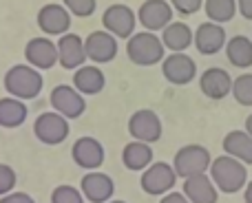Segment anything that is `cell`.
<instances>
[{
	"instance_id": "1",
	"label": "cell",
	"mask_w": 252,
	"mask_h": 203,
	"mask_svg": "<svg viewBox=\"0 0 252 203\" xmlns=\"http://www.w3.org/2000/svg\"><path fill=\"white\" fill-rule=\"evenodd\" d=\"M4 91L18 100H35L42 93V75L31 64H13L4 73Z\"/></svg>"
},
{
	"instance_id": "2",
	"label": "cell",
	"mask_w": 252,
	"mask_h": 203,
	"mask_svg": "<svg viewBox=\"0 0 252 203\" xmlns=\"http://www.w3.org/2000/svg\"><path fill=\"white\" fill-rule=\"evenodd\" d=\"M126 56L137 66H153V64L164 62L166 44L153 31H137L126 42Z\"/></svg>"
},
{
	"instance_id": "3",
	"label": "cell",
	"mask_w": 252,
	"mask_h": 203,
	"mask_svg": "<svg viewBox=\"0 0 252 203\" xmlns=\"http://www.w3.org/2000/svg\"><path fill=\"white\" fill-rule=\"evenodd\" d=\"M208 174L213 177L219 192H226V195H235V192L244 190L246 181H248L246 164L230 155H221V157H217V159H213V166H210Z\"/></svg>"
},
{
	"instance_id": "4",
	"label": "cell",
	"mask_w": 252,
	"mask_h": 203,
	"mask_svg": "<svg viewBox=\"0 0 252 203\" xmlns=\"http://www.w3.org/2000/svg\"><path fill=\"white\" fill-rule=\"evenodd\" d=\"M173 166L177 177L188 179V177H195V174L208 173L210 166H213V157H210L208 148L199 146V144H188V146L179 148L175 152Z\"/></svg>"
},
{
	"instance_id": "5",
	"label": "cell",
	"mask_w": 252,
	"mask_h": 203,
	"mask_svg": "<svg viewBox=\"0 0 252 203\" xmlns=\"http://www.w3.org/2000/svg\"><path fill=\"white\" fill-rule=\"evenodd\" d=\"M177 181V173H175V166L166 164V161H157V164L148 166L142 173L139 179V186L146 195L151 197H159V195H168L175 188Z\"/></svg>"
},
{
	"instance_id": "6",
	"label": "cell",
	"mask_w": 252,
	"mask_h": 203,
	"mask_svg": "<svg viewBox=\"0 0 252 203\" xmlns=\"http://www.w3.org/2000/svg\"><path fill=\"white\" fill-rule=\"evenodd\" d=\"M33 135L47 146H58L69 137V119L64 115H60L58 111L40 113L35 117Z\"/></svg>"
},
{
	"instance_id": "7",
	"label": "cell",
	"mask_w": 252,
	"mask_h": 203,
	"mask_svg": "<svg viewBox=\"0 0 252 203\" xmlns=\"http://www.w3.org/2000/svg\"><path fill=\"white\" fill-rule=\"evenodd\" d=\"M102 25L106 31L115 35V38H130L135 33V25H137V13L128 7V4L115 2L109 4L102 13Z\"/></svg>"
},
{
	"instance_id": "8",
	"label": "cell",
	"mask_w": 252,
	"mask_h": 203,
	"mask_svg": "<svg viewBox=\"0 0 252 203\" xmlns=\"http://www.w3.org/2000/svg\"><path fill=\"white\" fill-rule=\"evenodd\" d=\"M49 102H51L53 111L64 115L66 119H78V117L87 111L84 95L75 87H69V84H58V87H53L51 95H49Z\"/></svg>"
},
{
	"instance_id": "9",
	"label": "cell",
	"mask_w": 252,
	"mask_h": 203,
	"mask_svg": "<svg viewBox=\"0 0 252 203\" xmlns=\"http://www.w3.org/2000/svg\"><path fill=\"white\" fill-rule=\"evenodd\" d=\"M128 133L133 139L137 142H146V144H155L161 139V119L155 111L151 108H142L135 111L128 119Z\"/></svg>"
},
{
	"instance_id": "10",
	"label": "cell",
	"mask_w": 252,
	"mask_h": 203,
	"mask_svg": "<svg viewBox=\"0 0 252 203\" xmlns=\"http://www.w3.org/2000/svg\"><path fill=\"white\" fill-rule=\"evenodd\" d=\"M161 73L175 87H186V84H190L195 80L197 64L186 53H170L161 62Z\"/></svg>"
},
{
	"instance_id": "11",
	"label": "cell",
	"mask_w": 252,
	"mask_h": 203,
	"mask_svg": "<svg viewBox=\"0 0 252 203\" xmlns=\"http://www.w3.org/2000/svg\"><path fill=\"white\" fill-rule=\"evenodd\" d=\"M173 4L166 0H144L139 4L137 20L146 31H164L173 22Z\"/></svg>"
},
{
	"instance_id": "12",
	"label": "cell",
	"mask_w": 252,
	"mask_h": 203,
	"mask_svg": "<svg viewBox=\"0 0 252 203\" xmlns=\"http://www.w3.org/2000/svg\"><path fill=\"white\" fill-rule=\"evenodd\" d=\"M27 64L35 66V69H51L56 62H60V53H58V42H53L47 35L40 38H31L25 47Z\"/></svg>"
},
{
	"instance_id": "13",
	"label": "cell",
	"mask_w": 252,
	"mask_h": 203,
	"mask_svg": "<svg viewBox=\"0 0 252 203\" xmlns=\"http://www.w3.org/2000/svg\"><path fill=\"white\" fill-rule=\"evenodd\" d=\"M38 27L47 35H64L71 29V11L64 4L49 2L40 7L38 11Z\"/></svg>"
},
{
	"instance_id": "14",
	"label": "cell",
	"mask_w": 252,
	"mask_h": 203,
	"mask_svg": "<svg viewBox=\"0 0 252 203\" xmlns=\"http://www.w3.org/2000/svg\"><path fill=\"white\" fill-rule=\"evenodd\" d=\"M84 44H87V56L91 62H97V64H106L111 62L115 56H118V38H115L111 31H91V33L84 38Z\"/></svg>"
},
{
	"instance_id": "15",
	"label": "cell",
	"mask_w": 252,
	"mask_h": 203,
	"mask_svg": "<svg viewBox=\"0 0 252 203\" xmlns=\"http://www.w3.org/2000/svg\"><path fill=\"white\" fill-rule=\"evenodd\" d=\"M228 40H226V29H223L219 22L206 20L197 27L195 31V47L199 53L204 56H215L221 49H226Z\"/></svg>"
},
{
	"instance_id": "16",
	"label": "cell",
	"mask_w": 252,
	"mask_h": 203,
	"mask_svg": "<svg viewBox=\"0 0 252 203\" xmlns=\"http://www.w3.org/2000/svg\"><path fill=\"white\" fill-rule=\"evenodd\" d=\"M232 84H235V80L230 78V73L226 69H219V66L206 69L199 75V88L210 100H223L226 95H230Z\"/></svg>"
},
{
	"instance_id": "17",
	"label": "cell",
	"mask_w": 252,
	"mask_h": 203,
	"mask_svg": "<svg viewBox=\"0 0 252 203\" xmlns=\"http://www.w3.org/2000/svg\"><path fill=\"white\" fill-rule=\"evenodd\" d=\"M73 161L84 170H97L104 164V146L95 137H80L71 148Z\"/></svg>"
},
{
	"instance_id": "18",
	"label": "cell",
	"mask_w": 252,
	"mask_h": 203,
	"mask_svg": "<svg viewBox=\"0 0 252 203\" xmlns=\"http://www.w3.org/2000/svg\"><path fill=\"white\" fill-rule=\"evenodd\" d=\"M58 53H60L62 69H80L87 62V44L78 33H64L58 40Z\"/></svg>"
},
{
	"instance_id": "19",
	"label": "cell",
	"mask_w": 252,
	"mask_h": 203,
	"mask_svg": "<svg viewBox=\"0 0 252 203\" xmlns=\"http://www.w3.org/2000/svg\"><path fill=\"white\" fill-rule=\"evenodd\" d=\"M80 190L91 203H109L115 192V183L104 173H87L80 181Z\"/></svg>"
},
{
	"instance_id": "20",
	"label": "cell",
	"mask_w": 252,
	"mask_h": 203,
	"mask_svg": "<svg viewBox=\"0 0 252 203\" xmlns=\"http://www.w3.org/2000/svg\"><path fill=\"white\" fill-rule=\"evenodd\" d=\"M182 190L190 203H217V197H219V188L215 186L213 177L208 173L184 179Z\"/></svg>"
},
{
	"instance_id": "21",
	"label": "cell",
	"mask_w": 252,
	"mask_h": 203,
	"mask_svg": "<svg viewBox=\"0 0 252 203\" xmlns=\"http://www.w3.org/2000/svg\"><path fill=\"white\" fill-rule=\"evenodd\" d=\"M73 87L82 95H97L106 87V78L100 66H80L73 73Z\"/></svg>"
},
{
	"instance_id": "22",
	"label": "cell",
	"mask_w": 252,
	"mask_h": 203,
	"mask_svg": "<svg viewBox=\"0 0 252 203\" xmlns=\"http://www.w3.org/2000/svg\"><path fill=\"white\" fill-rule=\"evenodd\" d=\"M223 152L252 166V135L248 130H230L223 137Z\"/></svg>"
},
{
	"instance_id": "23",
	"label": "cell",
	"mask_w": 252,
	"mask_h": 203,
	"mask_svg": "<svg viewBox=\"0 0 252 203\" xmlns=\"http://www.w3.org/2000/svg\"><path fill=\"white\" fill-rule=\"evenodd\" d=\"M161 40H164L166 49L170 53H184L192 42H195V33L186 22H170L164 31H161Z\"/></svg>"
},
{
	"instance_id": "24",
	"label": "cell",
	"mask_w": 252,
	"mask_h": 203,
	"mask_svg": "<svg viewBox=\"0 0 252 203\" xmlns=\"http://www.w3.org/2000/svg\"><path fill=\"white\" fill-rule=\"evenodd\" d=\"M122 164L128 170H146L148 166H153V150H151V144L146 142H137L133 139L130 144H126L124 150H122Z\"/></svg>"
},
{
	"instance_id": "25",
	"label": "cell",
	"mask_w": 252,
	"mask_h": 203,
	"mask_svg": "<svg viewBox=\"0 0 252 203\" xmlns=\"http://www.w3.org/2000/svg\"><path fill=\"white\" fill-rule=\"evenodd\" d=\"M226 58L232 66H239V69L252 66V38L232 35L226 44Z\"/></svg>"
},
{
	"instance_id": "26",
	"label": "cell",
	"mask_w": 252,
	"mask_h": 203,
	"mask_svg": "<svg viewBox=\"0 0 252 203\" xmlns=\"http://www.w3.org/2000/svg\"><path fill=\"white\" fill-rule=\"evenodd\" d=\"M27 104L18 97H2L0 100V126L4 128H18L27 119Z\"/></svg>"
},
{
	"instance_id": "27",
	"label": "cell",
	"mask_w": 252,
	"mask_h": 203,
	"mask_svg": "<svg viewBox=\"0 0 252 203\" xmlns=\"http://www.w3.org/2000/svg\"><path fill=\"white\" fill-rule=\"evenodd\" d=\"M204 9H206L208 20L223 25V22H230L235 18L239 4H237V0H206Z\"/></svg>"
},
{
	"instance_id": "28",
	"label": "cell",
	"mask_w": 252,
	"mask_h": 203,
	"mask_svg": "<svg viewBox=\"0 0 252 203\" xmlns=\"http://www.w3.org/2000/svg\"><path fill=\"white\" fill-rule=\"evenodd\" d=\"M232 95L241 106H252V73H241L239 78H235Z\"/></svg>"
},
{
	"instance_id": "29",
	"label": "cell",
	"mask_w": 252,
	"mask_h": 203,
	"mask_svg": "<svg viewBox=\"0 0 252 203\" xmlns=\"http://www.w3.org/2000/svg\"><path fill=\"white\" fill-rule=\"evenodd\" d=\"M87 197L73 186H58L51 192V203H84Z\"/></svg>"
},
{
	"instance_id": "30",
	"label": "cell",
	"mask_w": 252,
	"mask_h": 203,
	"mask_svg": "<svg viewBox=\"0 0 252 203\" xmlns=\"http://www.w3.org/2000/svg\"><path fill=\"white\" fill-rule=\"evenodd\" d=\"M62 2H64V7L78 18H89L97 7V0H62Z\"/></svg>"
},
{
	"instance_id": "31",
	"label": "cell",
	"mask_w": 252,
	"mask_h": 203,
	"mask_svg": "<svg viewBox=\"0 0 252 203\" xmlns=\"http://www.w3.org/2000/svg\"><path fill=\"white\" fill-rule=\"evenodd\" d=\"M13 186H16V173L11 166L0 164V195H11Z\"/></svg>"
},
{
	"instance_id": "32",
	"label": "cell",
	"mask_w": 252,
	"mask_h": 203,
	"mask_svg": "<svg viewBox=\"0 0 252 203\" xmlns=\"http://www.w3.org/2000/svg\"><path fill=\"white\" fill-rule=\"evenodd\" d=\"M204 2L206 0H170L173 9L177 13H182V16H192V13H197L204 7Z\"/></svg>"
},
{
	"instance_id": "33",
	"label": "cell",
	"mask_w": 252,
	"mask_h": 203,
	"mask_svg": "<svg viewBox=\"0 0 252 203\" xmlns=\"http://www.w3.org/2000/svg\"><path fill=\"white\" fill-rule=\"evenodd\" d=\"M0 203H35V201L27 192H11V195H4Z\"/></svg>"
},
{
	"instance_id": "34",
	"label": "cell",
	"mask_w": 252,
	"mask_h": 203,
	"mask_svg": "<svg viewBox=\"0 0 252 203\" xmlns=\"http://www.w3.org/2000/svg\"><path fill=\"white\" fill-rule=\"evenodd\" d=\"M159 203H190V201H188V197L184 192H168V195L161 197Z\"/></svg>"
},
{
	"instance_id": "35",
	"label": "cell",
	"mask_w": 252,
	"mask_h": 203,
	"mask_svg": "<svg viewBox=\"0 0 252 203\" xmlns=\"http://www.w3.org/2000/svg\"><path fill=\"white\" fill-rule=\"evenodd\" d=\"M239 4V13L246 18V20H252V0H237Z\"/></svg>"
},
{
	"instance_id": "36",
	"label": "cell",
	"mask_w": 252,
	"mask_h": 203,
	"mask_svg": "<svg viewBox=\"0 0 252 203\" xmlns=\"http://www.w3.org/2000/svg\"><path fill=\"white\" fill-rule=\"evenodd\" d=\"M244 199H246V203H252V181H248V186H246Z\"/></svg>"
},
{
	"instance_id": "37",
	"label": "cell",
	"mask_w": 252,
	"mask_h": 203,
	"mask_svg": "<svg viewBox=\"0 0 252 203\" xmlns=\"http://www.w3.org/2000/svg\"><path fill=\"white\" fill-rule=\"evenodd\" d=\"M246 130L252 135V115H248V119H246Z\"/></svg>"
},
{
	"instance_id": "38",
	"label": "cell",
	"mask_w": 252,
	"mask_h": 203,
	"mask_svg": "<svg viewBox=\"0 0 252 203\" xmlns=\"http://www.w3.org/2000/svg\"><path fill=\"white\" fill-rule=\"evenodd\" d=\"M109 203H126V201H109Z\"/></svg>"
}]
</instances>
